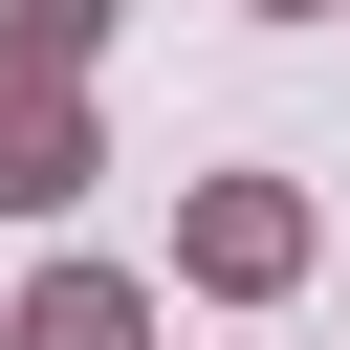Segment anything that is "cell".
<instances>
[{
  "label": "cell",
  "instance_id": "277c9868",
  "mask_svg": "<svg viewBox=\"0 0 350 350\" xmlns=\"http://www.w3.org/2000/svg\"><path fill=\"white\" fill-rule=\"evenodd\" d=\"M109 44V0H0V66H88Z\"/></svg>",
  "mask_w": 350,
  "mask_h": 350
},
{
  "label": "cell",
  "instance_id": "5b68a950",
  "mask_svg": "<svg viewBox=\"0 0 350 350\" xmlns=\"http://www.w3.org/2000/svg\"><path fill=\"white\" fill-rule=\"evenodd\" d=\"M262 22H306V0H262Z\"/></svg>",
  "mask_w": 350,
  "mask_h": 350
},
{
  "label": "cell",
  "instance_id": "3957f363",
  "mask_svg": "<svg viewBox=\"0 0 350 350\" xmlns=\"http://www.w3.org/2000/svg\"><path fill=\"white\" fill-rule=\"evenodd\" d=\"M131 328H153V306H131L109 262H44V284L0 306V350H131Z\"/></svg>",
  "mask_w": 350,
  "mask_h": 350
},
{
  "label": "cell",
  "instance_id": "6da1fadb",
  "mask_svg": "<svg viewBox=\"0 0 350 350\" xmlns=\"http://www.w3.org/2000/svg\"><path fill=\"white\" fill-rule=\"evenodd\" d=\"M175 262H197L219 306H262V284H306V197H284V175H197V197H175Z\"/></svg>",
  "mask_w": 350,
  "mask_h": 350
},
{
  "label": "cell",
  "instance_id": "7a4b0ae2",
  "mask_svg": "<svg viewBox=\"0 0 350 350\" xmlns=\"http://www.w3.org/2000/svg\"><path fill=\"white\" fill-rule=\"evenodd\" d=\"M88 175H109V131L66 109V66H0V219H66Z\"/></svg>",
  "mask_w": 350,
  "mask_h": 350
}]
</instances>
